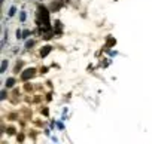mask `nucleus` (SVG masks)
<instances>
[]
</instances>
